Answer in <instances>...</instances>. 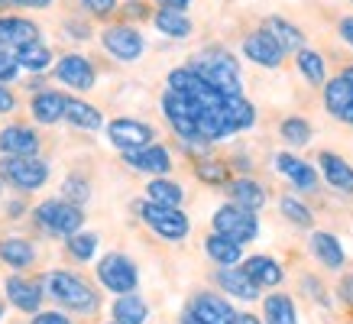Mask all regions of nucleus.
<instances>
[{
	"label": "nucleus",
	"mask_w": 353,
	"mask_h": 324,
	"mask_svg": "<svg viewBox=\"0 0 353 324\" xmlns=\"http://www.w3.org/2000/svg\"><path fill=\"white\" fill-rule=\"evenodd\" d=\"M46 292H49L59 305L72 308V312L91 314L97 308V295L91 292V285L81 282L78 276H72V272H49V276H46Z\"/></svg>",
	"instance_id": "nucleus-1"
},
{
	"label": "nucleus",
	"mask_w": 353,
	"mask_h": 324,
	"mask_svg": "<svg viewBox=\"0 0 353 324\" xmlns=\"http://www.w3.org/2000/svg\"><path fill=\"white\" fill-rule=\"evenodd\" d=\"M192 68L208 81V85L221 91L224 97L240 94V68L227 52H211V55H198L192 62Z\"/></svg>",
	"instance_id": "nucleus-2"
},
{
	"label": "nucleus",
	"mask_w": 353,
	"mask_h": 324,
	"mask_svg": "<svg viewBox=\"0 0 353 324\" xmlns=\"http://www.w3.org/2000/svg\"><path fill=\"white\" fill-rule=\"evenodd\" d=\"M36 221H39L43 230H49V234L72 237V234H78V227H81L85 214H81V207L72 205V201L52 198V201H43V205L36 207Z\"/></svg>",
	"instance_id": "nucleus-3"
},
{
	"label": "nucleus",
	"mask_w": 353,
	"mask_h": 324,
	"mask_svg": "<svg viewBox=\"0 0 353 324\" xmlns=\"http://www.w3.org/2000/svg\"><path fill=\"white\" fill-rule=\"evenodd\" d=\"M201 108L204 104H198V101H192V97H185V94H175V91L162 94V110H165L169 123L175 127V133L182 140H201V133H198V114H201Z\"/></svg>",
	"instance_id": "nucleus-4"
},
{
	"label": "nucleus",
	"mask_w": 353,
	"mask_h": 324,
	"mask_svg": "<svg viewBox=\"0 0 353 324\" xmlns=\"http://www.w3.org/2000/svg\"><path fill=\"white\" fill-rule=\"evenodd\" d=\"M137 214L143 217L162 240H182L185 234H188V217H185L179 207H165V205H156V201H139Z\"/></svg>",
	"instance_id": "nucleus-5"
},
{
	"label": "nucleus",
	"mask_w": 353,
	"mask_h": 324,
	"mask_svg": "<svg viewBox=\"0 0 353 324\" xmlns=\"http://www.w3.org/2000/svg\"><path fill=\"white\" fill-rule=\"evenodd\" d=\"M214 234H224V237L236 240V243L243 247V243H250V240H256V234H259L256 214H253V211H246V207H240V205L217 207Z\"/></svg>",
	"instance_id": "nucleus-6"
},
{
	"label": "nucleus",
	"mask_w": 353,
	"mask_h": 324,
	"mask_svg": "<svg viewBox=\"0 0 353 324\" xmlns=\"http://www.w3.org/2000/svg\"><path fill=\"white\" fill-rule=\"evenodd\" d=\"M97 279L108 292H117V295H130L137 289V266L130 263L123 253H108V256L97 263Z\"/></svg>",
	"instance_id": "nucleus-7"
},
{
	"label": "nucleus",
	"mask_w": 353,
	"mask_h": 324,
	"mask_svg": "<svg viewBox=\"0 0 353 324\" xmlns=\"http://www.w3.org/2000/svg\"><path fill=\"white\" fill-rule=\"evenodd\" d=\"M0 175L10 185H17V188L32 192V188H39V185L49 179V169H46V162L36 159V156H10V159L0 162Z\"/></svg>",
	"instance_id": "nucleus-8"
},
{
	"label": "nucleus",
	"mask_w": 353,
	"mask_h": 324,
	"mask_svg": "<svg viewBox=\"0 0 353 324\" xmlns=\"http://www.w3.org/2000/svg\"><path fill=\"white\" fill-rule=\"evenodd\" d=\"M108 140L123 152L143 150V146H152V127L139 123V120L120 117V120H114V123H108Z\"/></svg>",
	"instance_id": "nucleus-9"
},
{
	"label": "nucleus",
	"mask_w": 353,
	"mask_h": 324,
	"mask_svg": "<svg viewBox=\"0 0 353 324\" xmlns=\"http://www.w3.org/2000/svg\"><path fill=\"white\" fill-rule=\"evenodd\" d=\"M101 43L120 62H133V59L143 55V36L133 26H110V30H104Z\"/></svg>",
	"instance_id": "nucleus-10"
},
{
	"label": "nucleus",
	"mask_w": 353,
	"mask_h": 324,
	"mask_svg": "<svg viewBox=\"0 0 353 324\" xmlns=\"http://www.w3.org/2000/svg\"><path fill=\"white\" fill-rule=\"evenodd\" d=\"M243 52H246V59H253L256 65L279 68V65H282L285 49L276 43V36H272L269 30H256V32H250V36L243 39Z\"/></svg>",
	"instance_id": "nucleus-11"
},
{
	"label": "nucleus",
	"mask_w": 353,
	"mask_h": 324,
	"mask_svg": "<svg viewBox=\"0 0 353 324\" xmlns=\"http://www.w3.org/2000/svg\"><path fill=\"white\" fill-rule=\"evenodd\" d=\"M324 104L331 110V117L353 123V81L347 75H337L334 81L324 85Z\"/></svg>",
	"instance_id": "nucleus-12"
},
{
	"label": "nucleus",
	"mask_w": 353,
	"mask_h": 324,
	"mask_svg": "<svg viewBox=\"0 0 353 324\" xmlns=\"http://www.w3.org/2000/svg\"><path fill=\"white\" fill-rule=\"evenodd\" d=\"M55 78L75 91H88V88H94V65L85 55H65L55 65Z\"/></svg>",
	"instance_id": "nucleus-13"
},
{
	"label": "nucleus",
	"mask_w": 353,
	"mask_h": 324,
	"mask_svg": "<svg viewBox=\"0 0 353 324\" xmlns=\"http://www.w3.org/2000/svg\"><path fill=\"white\" fill-rule=\"evenodd\" d=\"M123 162L130 169L137 172H150V175H165L172 169V156L165 146H143V150H133V152H123Z\"/></svg>",
	"instance_id": "nucleus-14"
},
{
	"label": "nucleus",
	"mask_w": 353,
	"mask_h": 324,
	"mask_svg": "<svg viewBox=\"0 0 353 324\" xmlns=\"http://www.w3.org/2000/svg\"><path fill=\"white\" fill-rule=\"evenodd\" d=\"M32 43H39V30L30 20H23V17H0V45L3 49H17L20 52L23 45H32Z\"/></svg>",
	"instance_id": "nucleus-15"
},
{
	"label": "nucleus",
	"mask_w": 353,
	"mask_h": 324,
	"mask_svg": "<svg viewBox=\"0 0 353 324\" xmlns=\"http://www.w3.org/2000/svg\"><path fill=\"white\" fill-rule=\"evenodd\" d=\"M276 169L285 175V179H289L299 192H314V188H318V172H314L305 159L292 156V152H279V156H276Z\"/></svg>",
	"instance_id": "nucleus-16"
},
{
	"label": "nucleus",
	"mask_w": 353,
	"mask_h": 324,
	"mask_svg": "<svg viewBox=\"0 0 353 324\" xmlns=\"http://www.w3.org/2000/svg\"><path fill=\"white\" fill-rule=\"evenodd\" d=\"M192 314L198 318V321H204V324H236V318H240V314H236L224 298H217V295H211V292H204V295L194 298Z\"/></svg>",
	"instance_id": "nucleus-17"
},
{
	"label": "nucleus",
	"mask_w": 353,
	"mask_h": 324,
	"mask_svg": "<svg viewBox=\"0 0 353 324\" xmlns=\"http://www.w3.org/2000/svg\"><path fill=\"white\" fill-rule=\"evenodd\" d=\"M39 136L30 127H3L0 130V152L7 156H36Z\"/></svg>",
	"instance_id": "nucleus-18"
},
{
	"label": "nucleus",
	"mask_w": 353,
	"mask_h": 324,
	"mask_svg": "<svg viewBox=\"0 0 353 324\" xmlns=\"http://www.w3.org/2000/svg\"><path fill=\"white\" fill-rule=\"evenodd\" d=\"M217 282H221V289L230 292V295H236V298H243V302H253L259 295V285L253 279H250V272L240 266H224V270L217 272Z\"/></svg>",
	"instance_id": "nucleus-19"
},
{
	"label": "nucleus",
	"mask_w": 353,
	"mask_h": 324,
	"mask_svg": "<svg viewBox=\"0 0 353 324\" xmlns=\"http://www.w3.org/2000/svg\"><path fill=\"white\" fill-rule=\"evenodd\" d=\"M318 162H321V172H324V179L331 182V188L353 194V165L350 162H343L341 156H334V152H321Z\"/></svg>",
	"instance_id": "nucleus-20"
},
{
	"label": "nucleus",
	"mask_w": 353,
	"mask_h": 324,
	"mask_svg": "<svg viewBox=\"0 0 353 324\" xmlns=\"http://www.w3.org/2000/svg\"><path fill=\"white\" fill-rule=\"evenodd\" d=\"M7 298H10L20 312H39V302H43V292H39V285L36 282H26L20 279V276H13V279H7Z\"/></svg>",
	"instance_id": "nucleus-21"
},
{
	"label": "nucleus",
	"mask_w": 353,
	"mask_h": 324,
	"mask_svg": "<svg viewBox=\"0 0 353 324\" xmlns=\"http://www.w3.org/2000/svg\"><path fill=\"white\" fill-rule=\"evenodd\" d=\"M65 108H68V97H62L59 91H43V94L32 97V117L39 120V123H55V120H62Z\"/></svg>",
	"instance_id": "nucleus-22"
},
{
	"label": "nucleus",
	"mask_w": 353,
	"mask_h": 324,
	"mask_svg": "<svg viewBox=\"0 0 353 324\" xmlns=\"http://www.w3.org/2000/svg\"><path fill=\"white\" fill-rule=\"evenodd\" d=\"M243 270L250 272V279L256 282L259 289H269V285H279V282H282V266H279L272 256H250L243 263Z\"/></svg>",
	"instance_id": "nucleus-23"
},
{
	"label": "nucleus",
	"mask_w": 353,
	"mask_h": 324,
	"mask_svg": "<svg viewBox=\"0 0 353 324\" xmlns=\"http://www.w3.org/2000/svg\"><path fill=\"white\" fill-rule=\"evenodd\" d=\"M311 253L321 259V266L327 270H341L343 266V250H341V240L334 237V234H311Z\"/></svg>",
	"instance_id": "nucleus-24"
},
{
	"label": "nucleus",
	"mask_w": 353,
	"mask_h": 324,
	"mask_svg": "<svg viewBox=\"0 0 353 324\" xmlns=\"http://www.w3.org/2000/svg\"><path fill=\"white\" fill-rule=\"evenodd\" d=\"M204 250H208V256L214 259L217 266H236L240 256H243L240 243L230 240V237H224V234H211V237L204 240Z\"/></svg>",
	"instance_id": "nucleus-25"
},
{
	"label": "nucleus",
	"mask_w": 353,
	"mask_h": 324,
	"mask_svg": "<svg viewBox=\"0 0 353 324\" xmlns=\"http://www.w3.org/2000/svg\"><path fill=\"white\" fill-rule=\"evenodd\" d=\"M230 198H234V205L246 207V211H259V207L266 205V192H263V185L253 182V179H236L230 185Z\"/></svg>",
	"instance_id": "nucleus-26"
},
{
	"label": "nucleus",
	"mask_w": 353,
	"mask_h": 324,
	"mask_svg": "<svg viewBox=\"0 0 353 324\" xmlns=\"http://www.w3.org/2000/svg\"><path fill=\"white\" fill-rule=\"evenodd\" d=\"M224 117L230 123V130H246V127H253L256 110H253V104L243 94H230V97H224Z\"/></svg>",
	"instance_id": "nucleus-27"
},
{
	"label": "nucleus",
	"mask_w": 353,
	"mask_h": 324,
	"mask_svg": "<svg viewBox=\"0 0 353 324\" xmlns=\"http://www.w3.org/2000/svg\"><path fill=\"white\" fill-rule=\"evenodd\" d=\"M0 256H3V263H7V266L23 270V266H30L32 259H36V250H32L30 240L7 237V240H0Z\"/></svg>",
	"instance_id": "nucleus-28"
},
{
	"label": "nucleus",
	"mask_w": 353,
	"mask_h": 324,
	"mask_svg": "<svg viewBox=\"0 0 353 324\" xmlns=\"http://www.w3.org/2000/svg\"><path fill=\"white\" fill-rule=\"evenodd\" d=\"M146 314H150V308H146V302L139 298V295H120L117 302H114V321L117 324H143L146 321Z\"/></svg>",
	"instance_id": "nucleus-29"
},
{
	"label": "nucleus",
	"mask_w": 353,
	"mask_h": 324,
	"mask_svg": "<svg viewBox=\"0 0 353 324\" xmlns=\"http://www.w3.org/2000/svg\"><path fill=\"white\" fill-rule=\"evenodd\" d=\"M266 30L276 36V43L285 49V52H301L305 49V36H301L299 26H292L289 20H282V17H272L266 23Z\"/></svg>",
	"instance_id": "nucleus-30"
},
{
	"label": "nucleus",
	"mask_w": 353,
	"mask_h": 324,
	"mask_svg": "<svg viewBox=\"0 0 353 324\" xmlns=\"http://www.w3.org/2000/svg\"><path fill=\"white\" fill-rule=\"evenodd\" d=\"M146 194H150V201L165 205V207H179L182 205V198H185L182 188H179L175 182H169V179H162V175H156V179L146 185Z\"/></svg>",
	"instance_id": "nucleus-31"
},
{
	"label": "nucleus",
	"mask_w": 353,
	"mask_h": 324,
	"mask_svg": "<svg viewBox=\"0 0 353 324\" xmlns=\"http://www.w3.org/2000/svg\"><path fill=\"white\" fill-rule=\"evenodd\" d=\"M65 120L72 127H81V130H97L101 127V110L85 104V101H72L68 97V108H65Z\"/></svg>",
	"instance_id": "nucleus-32"
},
{
	"label": "nucleus",
	"mask_w": 353,
	"mask_h": 324,
	"mask_svg": "<svg viewBox=\"0 0 353 324\" xmlns=\"http://www.w3.org/2000/svg\"><path fill=\"white\" fill-rule=\"evenodd\" d=\"M152 20H156L159 32L172 36V39H185V36L192 32V20H188L182 10H159L156 17H152Z\"/></svg>",
	"instance_id": "nucleus-33"
},
{
	"label": "nucleus",
	"mask_w": 353,
	"mask_h": 324,
	"mask_svg": "<svg viewBox=\"0 0 353 324\" xmlns=\"http://www.w3.org/2000/svg\"><path fill=\"white\" fill-rule=\"evenodd\" d=\"M263 312H266V324H299L295 305H292L289 295H269Z\"/></svg>",
	"instance_id": "nucleus-34"
},
{
	"label": "nucleus",
	"mask_w": 353,
	"mask_h": 324,
	"mask_svg": "<svg viewBox=\"0 0 353 324\" xmlns=\"http://www.w3.org/2000/svg\"><path fill=\"white\" fill-rule=\"evenodd\" d=\"M17 62H20V68H26V72H43V68L52 65V52H49L46 45L32 43V45H23L20 52H17Z\"/></svg>",
	"instance_id": "nucleus-35"
},
{
	"label": "nucleus",
	"mask_w": 353,
	"mask_h": 324,
	"mask_svg": "<svg viewBox=\"0 0 353 324\" xmlns=\"http://www.w3.org/2000/svg\"><path fill=\"white\" fill-rule=\"evenodd\" d=\"M279 133H282V140L289 143V146H305L311 140V123L301 117H289V120H282Z\"/></svg>",
	"instance_id": "nucleus-36"
},
{
	"label": "nucleus",
	"mask_w": 353,
	"mask_h": 324,
	"mask_svg": "<svg viewBox=\"0 0 353 324\" xmlns=\"http://www.w3.org/2000/svg\"><path fill=\"white\" fill-rule=\"evenodd\" d=\"M295 62H299L301 75L308 78L311 85H324V59H321L318 52H311V49H301Z\"/></svg>",
	"instance_id": "nucleus-37"
},
{
	"label": "nucleus",
	"mask_w": 353,
	"mask_h": 324,
	"mask_svg": "<svg viewBox=\"0 0 353 324\" xmlns=\"http://www.w3.org/2000/svg\"><path fill=\"white\" fill-rule=\"evenodd\" d=\"M282 214L289 217L292 224H299V227H311V211L305 205H301L299 198H289V194H285V198H282Z\"/></svg>",
	"instance_id": "nucleus-38"
},
{
	"label": "nucleus",
	"mask_w": 353,
	"mask_h": 324,
	"mask_svg": "<svg viewBox=\"0 0 353 324\" xmlns=\"http://www.w3.org/2000/svg\"><path fill=\"white\" fill-rule=\"evenodd\" d=\"M68 250H72L75 259H91L97 250V237L94 234H72L68 237Z\"/></svg>",
	"instance_id": "nucleus-39"
},
{
	"label": "nucleus",
	"mask_w": 353,
	"mask_h": 324,
	"mask_svg": "<svg viewBox=\"0 0 353 324\" xmlns=\"http://www.w3.org/2000/svg\"><path fill=\"white\" fill-rule=\"evenodd\" d=\"M194 172H198V179L208 185H224L227 182V169L221 165V162H211V159H201L198 165H194Z\"/></svg>",
	"instance_id": "nucleus-40"
},
{
	"label": "nucleus",
	"mask_w": 353,
	"mask_h": 324,
	"mask_svg": "<svg viewBox=\"0 0 353 324\" xmlns=\"http://www.w3.org/2000/svg\"><path fill=\"white\" fill-rule=\"evenodd\" d=\"M88 182L85 179H65V201H72V205H85L88 201Z\"/></svg>",
	"instance_id": "nucleus-41"
},
{
	"label": "nucleus",
	"mask_w": 353,
	"mask_h": 324,
	"mask_svg": "<svg viewBox=\"0 0 353 324\" xmlns=\"http://www.w3.org/2000/svg\"><path fill=\"white\" fill-rule=\"evenodd\" d=\"M17 72H20L17 55H13L10 49H3V45H0V81H13V78H17Z\"/></svg>",
	"instance_id": "nucleus-42"
},
{
	"label": "nucleus",
	"mask_w": 353,
	"mask_h": 324,
	"mask_svg": "<svg viewBox=\"0 0 353 324\" xmlns=\"http://www.w3.org/2000/svg\"><path fill=\"white\" fill-rule=\"evenodd\" d=\"M32 324H72V321H68L62 312H39L32 318Z\"/></svg>",
	"instance_id": "nucleus-43"
},
{
	"label": "nucleus",
	"mask_w": 353,
	"mask_h": 324,
	"mask_svg": "<svg viewBox=\"0 0 353 324\" xmlns=\"http://www.w3.org/2000/svg\"><path fill=\"white\" fill-rule=\"evenodd\" d=\"M81 3H85V7H88L91 13H101V17H108V13L114 10V7H117L114 0H81Z\"/></svg>",
	"instance_id": "nucleus-44"
},
{
	"label": "nucleus",
	"mask_w": 353,
	"mask_h": 324,
	"mask_svg": "<svg viewBox=\"0 0 353 324\" xmlns=\"http://www.w3.org/2000/svg\"><path fill=\"white\" fill-rule=\"evenodd\" d=\"M17 108V101H13V94L7 91V88L0 85V114H10V110Z\"/></svg>",
	"instance_id": "nucleus-45"
},
{
	"label": "nucleus",
	"mask_w": 353,
	"mask_h": 324,
	"mask_svg": "<svg viewBox=\"0 0 353 324\" xmlns=\"http://www.w3.org/2000/svg\"><path fill=\"white\" fill-rule=\"evenodd\" d=\"M156 3H159L162 10H185L192 0H156Z\"/></svg>",
	"instance_id": "nucleus-46"
},
{
	"label": "nucleus",
	"mask_w": 353,
	"mask_h": 324,
	"mask_svg": "<svg viewBox=\"0 0 353 324\" xmlns=\"http://www.w3.org/2000/svg\"><path fill=\"white\" fill-rule=\"evenodd\" d=\"M341 36L353 45V17H343V20H341Z\"/></svg>",
	"instance_id": "nucleus-47"
},
{
	"label": "nucleus",
	"mask_w": 353,
	"mask_h": 324,
	"mask_svg": "<svg viewBox=\"0 0 353 324\" xmlns=\"http://www.w3.org/2000/svg\"><path fill=\"white\" fill-rule=\"evenodd\" d=\"M341 298H343L347 305H353V276L341 282Z\"/></svg>",
	"instance_id": "nucleus-48"
},
{
	"label": "nucleus",
	"mask_w": 353,
	"mask_h": 324,
	"mask_svg": "<svg viewBox=\"0 0 353 324\" xmlns=\"http://www.w3.org/2000/svg\"><path fill=\"white\" fill-rule=\"evenodd\" d=\"M13 3H20V7H32V10H43V7H49L52 0H13Z\"/></svg>",
	"instance_id": "nucleus-49"
},
{
	"label": "nucleus",
	"mask_w": 353,
	"mask_h": 324,
	"mask_svg": "<svg viewBox=\"0 0 353 324\" xmlns=\"http://www.w3.org/2000/svg\"><path fill=\"white\" fill-rule=\"evenodd\" d=\"M236 324H263L256 318V314H240V318H236Z\"/></svg>",
	"instance_id": "nucleus-50"
},
{
	"label": "nucleus",
	"mask_w": 353,
	"mask_h": 324,
	"mask_svg": "<svg viewBox=\"0 0 353 324\" xmlns=\"http://www.w3.org/2000/svg\"><path fill=\"white\" fill-rule=\"evenodd\" d=\"M182 324H204V321H198V318H194V314L188 312V314H185V318H182Z\"/></svg>",
	"instance_id": "nucleus-51"
},
{
	"label": "nucleus",
	"mask_w": 353,
	"mask_h": 324,
	"mask_svg": "<svg viewBox=\"0 0 353 324\" xmlns=\"http://www.w3.org/2000/svg\"><path fill=\"white\" fill-rule=\"evenodd\" d=\"M343 75H347V78H350V81H353V68H347V72H343Z\"/></svg>",
	"instance_id": "nucleus-52"
},
{
	"label": "nucleus",
	"mask_w": 353,
	"mask_h": 324,
	"mask_svg": "<svg viewBox=\"0 0 353 324\" xmlns=\"http://www.w3.org/2000/svg\"><path fill=\"white\" fill-rule=\"evenodd\" d=\"M3 7H7V0H0V10H3Z\"/></svg>",
	"instance_id": "nucleus-53"
},
{
	"label": "nucleus",
	"mask_w": 353,
	"mask_h": 324,
	"mask_svg": "<svg viewBox=\"0 0 353 324\" xmlns=\"http://www.w3.org/2000/svg\"><path fill=\"white\" fill-rule=\"evenodd\" d=\"M0 318H3V305H0Z\"/></svg>",
	"instance_id": "nucleus-54"
},
{
	"label": "nucleus",
	"mask_w": 353,
	"mask_h": 324,
	"mask_svg": "<svg viewBox=\"0 0 353 324\" xmlns=\"http://www.w3.org/2000/svg\"><path fill=\"white\" fill-rule=\"evenodd\" d=\"M114 324H117V321H114Z\"/></svg>",
	"instance_id": "nucleus-55"
}]
</instances>
